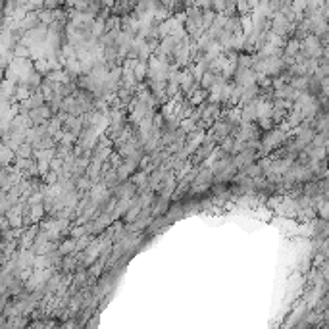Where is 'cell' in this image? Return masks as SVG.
Instances as JSON below:
<instances>
[{"instance_id":"4","label":"cell","mask_w":329,"mask_h":329,"mask_svg":"<svg viewBox=\"0 0 329 329\" xmlns=\"http://www.w3.org/2000/svg\"><path fill=\"white\" fill-rule=\"evenodd\" d=\"M256 114H258L256 102H246V108L242 110V119L244 121H252V119H256Z\"/></svg>"},{"instance_id":"2","label":"cell","mask_w":329,"mask_h":329,"mask_svg":"<svg viewBox=\"0 0 329 329\" xmlns=\"http://www.w3.org/2000/svg\"><path fill=\"white\" fill-rule=\"evenodd\" d=\"M212 148H214V141H206V143H202V145L198 146L196 150H194V154H193V164H200L206 156L212 152Z\"/></svg>"},{"instance_id":"1","label":"cell","mask_w":329,"mask_h":329,"mask_svg":"<svg viewBox=\"0 0 329 329\" xmlns=\"http://www.w3.org/2000/svg\"><path fill=\"white\" fill-rule=\"evenodd\" d=\"M50 116H52V112H50V108L47 106V102L40 104V106H37V108H31L29 112H27V117H29L31 126L45 124L47 119H50Z\"/></svg>"},{"instance_id":"3","label":"cell","mask_w":329,"mask_h":329,"mask_svg":"<svg viewBox=\"0 0 329 329\" xmlns=\"http://www.w3.org/2000/svg\"><path fill=\"white\" fill-rule=\"evenodd\" d=\"M325 237H327V222L325 218H321L314 222V241H325Z\"/></svg>"}]
</instances>
